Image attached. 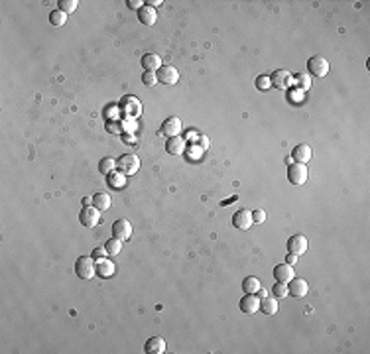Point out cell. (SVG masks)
<instances>
[{
	"mask_svg": "<svg viewBox=\"0 0 370 354\" xmlns=\"http://www.w3.org/2000/svg\"><path fill=\"white\" fill-rule=\"evenodd\" d=\"M97 274L95 258L93 256H79L75 260V276L81 280H91Z\"/></svg>",
	"mask_w": 370,
	"mask_h": 354,
	"instance_id": "cell-1",
	"label": "cell"
},
{
	"mask_svg": "<svg viewBox=\"0 0 370 354\" xmlns=\"http://www.w3.org/2000/svg\"><path fill=\"white\" fill-rule=\"evenodd\" d=\"M116 170L122 174V176H134L138 170H140V160L138 156L134 154H124L116 160Z\"/></svg>",
	"mask_w": 370,
	"mask_h": 354,
	"instance_id": "cell-2",
	"label": "cell"
},
{
	"mask_svg": "<svg viewBox=\"0 0 370 354\" xmlns=\"http://www.w3.org/2000/svg\"><path fill=\"white\" fill-rule=\"evenodd\" d=\"M307 71L315 77H325L329 73V61L323 55H313L307 61Z\"/></svg>",
	"mask_w": 370,
	"mask_h": 354,
	"instance_id": "cell-3",
	"label": "cell"
},
{
	"mask_svg": "<svg viewBox=\"0 0 370 354\" xmlns=\"http://www.w3.org/2000/svg\"><path fill=\"white\" fill-rule=\"evenodd\" d=\"M99 220H101V211H99V209H95V207H91V205L81 209V212H79V222H81L83 226L93 228V226L99 224Z\"/></svg>",
	"mask_w": 370,
	"mask_h": 354,
	"instance_id": "cell-4",
	"label": "cell"
},
{
	"mask_svg": "<svg viewBox=\"0 0 370 354\" xmlns=\"http://www.w3.org/2000/svg\"><path fill=\"white\" fill-rule=\"evenodd\" d=\"M288 181L292 185H303L307 181V168L305 164H290L288 168Z\"/></svg>",
	"mask_w": 370,
	"mask_h": 354,
	"instance_id": "cell-5",
	"label": "cell"
},
{
	"mask_svg": "<svg viewBox=\"0 0 370 354\" xmlns=\"http://www.w3.org/2000/svg\"><path fill=\"white\" fill-rule=\"evenodd\" d=\"M156 75H158V83L162 85H176L180 81V71L174 65H162L156 71Z\"/></svg>",
	"mask_w": 370,
	"mask_h": 354,
	"instance_id": "cell-6",
	"label": "cell"
},
{
	"mask_svg": "<svg viewBox=\"0 0 370 354\" xmlns=\"http://www.w3.org/2000/svg\"><path fill=\"white\" fill-rule=\"evenodd\" d=\"M160 132L166 136V138H174V136H180L182 132V120L178 116H168L164 122H162V128Z\"/></svg>",
	"mask_w": 370,
	"mask_h": 354,
	"instance_id": "cell-7",
	"label": "cell"
},
{
	"mask_svg": "<svg viewBox=\"0 0 370 354\" xmlns=\"http://www.w3.org/2000/svg\"><path fill=\"white\" fill-rule=\"evenodd\" d=\"M252 224H254V220H252V212H250V211L240 209V211H236V212L232 214V226H234V228H238V230H248Z\"/></svg>",
	"mask_w": 370,
	"mask_h": 354,
	"instance_id": "cell-8",
	"label": "cell"
},
{
	"mask_svg": "<svg viewBox=\"0 0 370 354\" xmlns=\"http://www.w3.org/2000/svg\"><path fill=\"white\" fill-rule=\"evenodd\" d=\"M288 252L290 254H296V256H301V254H305L307 252V238L303 236V234H296V236H292L290 240H288Z\"/></svg>",
	"mask_w": 370,
	"mask_h": 354,
	"instance_id": "cell-9",
	"label": "cell"
},
{
	"mask_svg": "<svg viewBox=\"0 0 370 354\" xmlns=\"http://www.w3.org/2000/svg\"><path fill=\"white\" fill-rule=\"evenodd\" d=\"M240 311L244 315H254L260 311V299L256 297V293H244V297L240 299Z\"/></svg>",
	"mask_w": 370,
	"mask_h": 354,
	"instance_id": "cell-10",
	"label": "cell"
},
{
	"mask_svg": "<svg viewBox=\"0 0 370 354\" xmlns=\"http://www.w3.org/2000/svg\"><path fill=\"white\" fill-rule=\"evenodd\" d=\"M112 236L118 238V240H128V238L132 236V224H130V220L118 218V220L112 224Z\"/></svg>",
	"mask_w": 370,
	"mask_h": 354,
	"instance_id": "cell-11",
	"label": "cell"
},
{
	"mask_svg": "<svg viewBox=\"0 0 370 354\" xmlns=\"http://www.w3.org/2000/svg\"><path fill=\"white\" fill-rule=\"evenodd\" d=\"M120 108L124 110V114H128V116H132V118L140 116V112H142V105H140V101H138L136 97H130V95L122 99Z\"/></svg>",
	"mask_w": 370,
	"mask_h": 354,
	"instance_id": "cell-12",
	"label": "cell"
},
{
	"mask_svg": "<svg viewBox=\"0 0 370 354\" xmlns=\"http://www.w3.org/2000/svg\"><path fill=\"white\" fill-rule=\"evenodd\" d=\"M270 83H272V87L286 89V87L292 85V75H290L288 69H276V71L272 73V77H270Z\"/></svg>",
	"mask_w": 370,
	"mask_h": 354,
	"instance_id": "cell-13",
	"label": "cell"
},
{
	"mask_svg": "<svg viewBox=\"0 0 370 354\" xmlns=\"http://www.w3.org/2000/svg\"><path fill=\"white\" fill-rule=\"evenodd\" d=\"M274 278H276V282L290 283V282L296 278V274H294V266H290V264H278V266L274 268Z\"/></svg>",
	"mask_w": 370,
	"mask_h": 354,
	"instance_id": "cell-14",
	"label": "cell"
},
{
	"mask_svg": "<svg viewBox=\"0 0 370 354\" xmlns=\"http://www.w3.org/2000/svg\"><path fill=\"white\" fill-rule=\"evenodd\" d=\"M185 148H187V144H185V140L182 136L168 138V142H166V152L170 156H182V154H185Z\"/></svg>",
	"mask_w": 370,
	"mask_h": 354,
	"instance_id": "cell-15",
	"label": "cell"
},
{
	"mask_svg": "<svg viewBox=\"0 0 370 354\" xmlns=\"http://www.w3.org/2000/svg\"><path fill=\"white\" fill-rule=\"evenodd\" d=\"M288 291H290V295H294V297H305L307 291H309V285H307L305 280L294 278V280L290 282V285H288Z\"/></svg>",
	"mask_w": 370,
	"mask_h": 354,
	"instance_id": "cell-16",
	"label": "cell"
},
{
	"mask_svg": "<svg viewBox=\"0 0 370 354\" xmlns=\"http://www.w3.org/2000/svg\"><path fill=\"white\" fill-rule=\"evenodd\" d=\"M311 156H313V152H311V146H307V144H297V146L294 148V152H292V158H294L297 164H307V162H311Z\"/></svg>",
	"mask_w": 370,
	"mask_h": 354,
	"instance_id": "cell-17",
	"label": "cell"
},
{
	"mask_svg": "<svg viewBox=\"0 0 370 354\" xmlns=\"http://www.w3.org/2000/svg\"><path fill=\"white\" fill-rule=\"evenodd\" d=\"M144 353L148 354H164L166 353V341L162 337H150L144 345Z\"/></svg>",
	"mask_w": 370,
	"mask_h": 354,
	"instance_id": "cell-18",
	"label": "cell"
},
{
	"mask_svg": "<svg viewBox=\"0 0 370 354\" xmlns=\"http://www.w3.org/2000/svg\"><path fill=\"white\" fill-rule=\"evenodd\" d=\"M140 63H142V67L146 71H158L162 67V57L158 53H144Z\"/></svg>",
	"mask_w": 370,
	"mask_h": 354,
	"instance_id": "cell-19",
	"label": "cell"
},
{
	"mask_svg": "<svg viewBox=\"0 0 370 354\" xmlns=\"http://www.w3.org/2000/svg\"><path fill=\"white\" fill-rule=\"evenodd\" d=\"M138 20L144 24V26H154L158 22V16H156V10L150 8V6H142L138 10Z\"/></svg>",
	"mask_w": 370,
	"mask_h": 354,
	"instance_id": "cell-20",
	"label": "cell"
},
{
	"mask_svg": "<svg viewBox=\"0 0 370 354\" xmlns=\"http://www.w3.org/2000/svg\"><path fill=\"white\" fill-rule=\"evenodd\" d=\"M278 307H280V303H278L276 297H264V299H260V311L266 313V315H276Z\"/></svg>",
	"mask_w": 370,
	"mask_h": 354,
	"instance_id": "cell-21",
	"label": "cell"
},
{
	"mask_svg": "<svg viewBox=\"0 0 370 354\" xmlns=\"http://www.w3.org/2000/svg\"><path fill=\"white\" fill-rule=\"evenodd\" d=\"M93 207L99 209V211H107L111 207V195L109 193H95L93 195Z\"/></svg>",
	"mask_w": 370,
	"mask_h": 354,
	"instance_id": "cell-22",
	"label": "cell"
},
{
	"mask_svg": "<svg viewBox=\"0 0 370 354\" xmlns=\"http://www.w3.org/2000/svg\"><path fill=\"white\" fill-rule=\"evenodd\" d=\"M258 289H260V282H258V278L248 276V278L242 280V291H244V293H256Z\"/></svg>",
	"mask_w": 370,
	"mask_h": 354,
	"instance_id": "cell-23",
	"label": "cell"
},
{
	"mask_svg": "<svg viewBox=\"0 0 370 354\" xmlns=\"http://www.w3.org/2000/svg\"><path fill=\"white\" fill-rule=\"evenodd\" d=\"M105 250L109 252V256H116L120 250H122V240H118V238H109L107 242H105Z\"/></svg>",
	"mask_w": 370,
	"mask_h": 354,
	"instance_id": "cell-24",
	"label": "cell"
},
{
	"mask_svg": "<svg viewBox=\"0 0 370 354\" xmlns=\"http://www.w3.org/2000/svg\"><path fill=\"white\" fill-rule=\"evenodd\" d=\"M114 168H116V160H112V158H103V160L99 162V172H101L103 176H111Z\"/></svg>",
	"mask_w": 370,
	"mask_h": 354,
	"instance_id": "cell-25",
	"label": "cell"
},
{
	"mask_svg": "<svg viewBox=\"0 0 370 354\" xmlns=\"http://www.w3.org/2000/svg\"><path fill=\"white\" fill-rule=\"evenodd\" d=\"M114 274V266L111 262H105V260H99V266H97V276L101 278H111Z\"/></svg>",
	"mask_w": 370,
	"mask_h": 354,
	"instance_id": "cell-26",
	"label": "cell"
},
{
	"mask_svg": "<svg viewBox=\"0 0 370 354\" xmlns=\"http://www.w3.org/2000/svg\"><path fill=\"white\" fill-rule=\"evenodd\" d=\"M49 22H51L53 26H63V24L67 22V14H65V12H61V10L57 8V10L49 12Z\"/></svg>",
	"mask_w": 370,
	"mask_h": 354,
	"instance_id": "cell-27",
	"label": "cell"
},
{
	"mask_svg": "<svg viewBox=\"0 0 370 354\" xmlns=\"http://www.w3.org/2000/svg\"><path fill=\"white\" fill-rule=\"evenodd\" d=\"M272 293H274V297H276V299H284L286 295H290V291H288V283L276 282V285L272 287Z\"/></svg>",
	"mask_w": 370,
	"mask_h": 354,
	"instance_id": "cell-28",
	"label": "cell"
},
{
	"mask_svg": "<svg viewBox=\"0 0 370 354\" xmlns=\"http://www.w3.org/2000/svg\"><path fill=\"white\" fill-rule=\"evenodd\" d=\"M77 6H79V2H77V0H59V10H61V12H65V14L75 12V10H77Z\"/></svg>",
	"mask_w": 370,
	"mask_h": 354,
	"instance_id": "cell-29",
	"label": "cell"
},
{
	"mask_svg": "<svg viewBox=\"0 0 370 354\" xmlns=\"http://www.w3.org/2000/svg\"><path fill=\"white\" fill-rule=\"evenodd\" d=\"M142 83H144L146 87H154V85L158 83V75H156V71H144V75H142Z\"/></svg>",
	"mask_w": 370,
	"mask_h": 354,
	"instance_id": "cell-30",
	"label": "cell"
},
{
	"mask_svg": "<svg viewBox=\"0 0 370 354\" xmlns=\"http://www.w3.org/2000/svg\"><path fill=\"white\" fill-rule=\"evenodd\" d=\"M256 87H258L260 91H266V89H270V87H272V83H270V77H266V75H260V77L256 79Z\"/></svg>",
	"mask_w": 370,
	"mask_h": 354,
	"instance_id": "cell-31",
	"label": "cell"
},
{
	"mask_svg": "<svg viewBox=\"0 0 370 354\" xmlns=\"http://www.w3.org/2000/svg\"><path fill=\"white\" fill-rule=\"evenodd\" d=\"M252 220H254V222H264V220H266V212H264L262 209H256V211L252 212Z\"/></svg>",
	"mask_w": 370,
	"mask_h": 354,
	"instance_id": "cell-32",
	"label": "cell"
},
{
	"mask_svg": "<svg viewBox=\"0 0 370 354\" xmlns=\"http://www.w3.org/2000/svg\"><path fill=\"white\" fill-rule=\"evenodd\" d=\"M91 256H93L95 260H105V256H109V252H107L105 248H95Z\"/></svg>",
	"mask_w": 370,
	"mask_h": 354,
	"instance_id": "cell-33",
	"label": "cell"
},
{
	"mask_svg": "<svg viewBox=\"0 0 370 354\" xmlns=\"http://www.w3.org/2000/svg\"><path fill=\"white\" fill-rule=\"evenodd\" d=\"M126 4H128V8H132V10H136V12H138V10L142 8V4H144V2H140V0H128Z\"/></svg>",
	"mask_w": 370,
	"mask_h": 354,
	"instance_id": "cell-34",
	"label": "cell"
},
{
	"mask_svg": "<svg viewBox=\"0 0 370 354\" xmlns=\"http://www.w3.org/2000/svg\"><path fill=\"white\" fill-rule=\"evenodd\" d=\"M296 79H297V81L301 83V87H303V89H305V87H309V79H307L305 75H297Z\"/></svg>",
	"mask_w": 370,
	"mask_h": 354,
	"instance_id": "cell-35",
	"label": "cell"
},
{
	"mask_svg": "<svg viewBox=\"0 0 370 354\" xmlns=\"http://www.w3.org/2000/svg\"><path fill=\"white\" fill-rule=\"evenodd\" d=\"M286 264H290V266L297 264V256H296V254H288V258H286Z\"/></svg>",
	"mask_w": 370,
	"mask_h": 354,
	"instance_id": "cell-36",
	"label": "cell"
},
{
	"mask_svg": "<svg viewBox=\"0 0 370 354\" xmlns=\"http://www.w3.org/2000/svg\"><path fill=\"white\" fill-rule=\"evenodd\" d=\"M162 4V0H148L146 2V6H150V8H156V6H160Z\"/></svg>",
	"mask_w": 370,
	"mask_h": 354,
	"instance_id": "cell-37",
	"label": "cell"
},
{
	"mask_svg": "<svg viewBox=\"0 0 370 354\" xmlns=\"http://www.w3.org/2000/svg\"><path fill=\"white\" fill-rule=\"evenodd\" d=\"M256 297H258V299H264V297H268V293H266V289H262V287H260V289L256 291Z\"/></svg>",
	"mask_w": 370,
	"mask_h": 354,
	"instance_id": "cell-38",
	"label": "cell"
},
{
	"mask_svg": "<svg viewBox=\"0 0 370 354\" xmlns=\"http://www.w3.org/2000/svg\"><path fill=\"white\" fill-rule=\"evenodd\" d=\"M91 203H93V199H91V197H85V199H83V207H89Z\"/></svg>",
	"mask_w": 370,
	"mask_h": 354,
	"instance_id": "cell-39",
	"label": "cell"
}]
</instances>
